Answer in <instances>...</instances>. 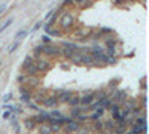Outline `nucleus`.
<instances>
[{"mask_svg":"<svg viewBox=\"0 0 149 134\" xmlns=\"http://www.w3.org/2000/svg\"><path fill=\"white\" fill-rule=\"evenodd\" d=\"M112 99H113V101H116V103H119V104H121L124 100L127 99V92L124 91V90H116Z\"/></svg>","mask_w":149,"mask_h":134,"instance_id":"obj_7","label":"nucleus"},{"mask_svg":"<svg viewBox=\"0 0 149 134\" xmlns=\"http://www.w3.org/2000/svg\"><path fill=\"white\" fill-rule=\"evenodd\" d=\"M74 119H78L79 122H84V121H90V115H82V113H79Z\"/></svg>","mask_w":149,"mask_h":134,"instance_id":"obj_25","label":"nucleus"},{"mask_svg":"<svg viewBox=\"0 0 149 134\" xmlns=\"http://www.w3.org/2000/svg\"><path fill=\"white\" fill-rule=\"evenodd\" d=\"M27 36V30H19L18 33H17V39L19 40V39H22V37H26Z\"/></svg>","mask_w":149,"mask_h":134,"instance_id":"obj_27","label":"nucleus"},{"mask_svg":"<svg viewBox=\"0 0 149 134\" xmlns=\"http://www.w3.org/2000/svg\"><path fill=\"white\" fill-rule=\"evenodd\" d=\"M94 130L95 131H103L104 130V122L102 121V118H98L94 121Z\"/></svg>","mask_w":149,"mask_h":134,"instance_id":"obj_16","label":"nucleus"},{"mask_svg":"<svg viewBox=\"0 0 149 134\" xmlns=\"http://www.w3.org/2000/svg\"><path fill=\"white\" fill-rule=\"evenodd\" d=\"M48 19H49V21H48V24H46V26H45V28H49V27H52L54 24H55V21H57V14H55V12H54V17L51 15V17H49Z\"/></svg>","mask_w":149,"mask_h":134,"instance_id":"obj_20","label":"nucleus"},{"mask_svg":"<svg viewBox=\"0 0 149 134\" xmlns=\"http://www.w3.org/2000/svg\"><path fill=\"white\" fill-rule=\"evenodd\" d=\"M49 42H51V39H49V34L42 36V43H49Z\"/></svg>","mask_w":149,"mask_h":134,"instance_id":"obj_33","label":"nucleus"},{"mask_svg":"<svg viewBox=\"0 0 149 134\" xmlns=\"http://www.w3.org/2000/svg\"><path fill=\"white\" fill-rule=\"evenodd\" d=\"M100 31H102V34H103V37H104V34H110V33H113V30H112V28H102Z\"/></svg>","mask_w":149,"mask_h":134,"instance_id":"obj_31","label":"nucleus"},{"mask_svg":"<svg viewBox=\"0 0 149 134\" xmlns=\"http://www.w3.org/2000/svg\"><path fill=\"white\" fill-rule=\"evenodd\" d=\"M6 8H8V2H3L2 5H0V15H2V12H3Z\"/></svg>","mask_w":149,"mask_h":134,"instance_id":"obj_35","label":"nucleus"},{"mask_svg":"<svg viewBox=\"0 0 149 134\" xmlns=\"http://www.w3.org/2000/svg\"><path fill=\"white\" fill-rule=\"evenodd\" d=\"M73 3L78 6H82V8H86L88 6V0H73Z\"/></svg>","mask_w":149,"mask_h":134,"instance_id":"obj_23","label":"nucleus"},{"mask_svg":"<svg viewBox=\"0 0 149 134\" xmlns=\"http://www.w3.org/2000/svg\"><path fill=\"white\" fill-rule=\"evenodd\" d=\"M93 101H94L93 92H85V95L81 97V103H79V104H82V106H90Z\"/></svg>","mask_w":149,"mask_h":134,"instance_id":"obj_9","label":"nucleus"},{"mask_svg":"<svg viewBox=\"0 0 149 134\" xmlns=\"http://www.w3.org/2000/svg\"><path fill=\"white\" fill-rule=\"evenodd\" d=\"M127 2H136V0H127Z\"/></svg>","mask_w":149,"mask_h":134,"instance_id":"obj_39","label":"nucleus"},{"mask_svg":"<svg viewBox=\"0 0 149 134\" xmlns=\"http://www.w3.org/2000/svg\"><path fill=\"white\" fill-rule=\"evenodd\" d=\"M58 24H60V30H61V31H69V30H72L73 26H74V17H73V14H72L70 10L63 12V14L60 15Z\"/></svg>","mask_w":149,"mask_h":134,"instance_id":"obj_1","label":"nucleus"},{"mask_svg":"<svg viewBox=\"0 0 149 134\" xmlns=\"http://www.w3.org/2000/svg\"><path fill=\"white\" fill-rule=\"evenodd\" d=\"M39 133H43V134H49V133H52V130H51V125L49 124H46V122H42V124H39Z\"/></svg>","mask_w":149,"mask_h":134,"instance_id":"obj_14","label":"nucleus"},{"mask_svg":"<svg viewBox=\"0 0 149 134\" xmlns=\"http://www.w3.org/2000/svg\"><path fill=\"white\" fill-rule=\"evenodd\" d=\"M27 104H29V107H30V109H33V110H40V109L37 107V104H34V103H31V101H29Z\"/></svg>","mask_w":149,"mask_h":134,"instance_id":"obj_32","label":"nucleus"},{"mask_svg":"<svg viewBox=\"0 0 149 134\" xmlns=\"http://www.w3.org/2000/svg\"><path fill=\"white\" fill-rule=\"evenodd\" d=\"M33 61H34V60H33V57H30V55H27V57H26V60H24V63H22V70H24V69H26V67H27L29 64H31Z\"/></svg>","mask_w":149,"mask_h":134,"instance_id":"obj_21","label":"nucleus"},{"mask_svg":"<svg viewBox=\"0 0 149 134\" xmlns=\"http://www.w3.org/2000/svg\"><path fill=\"white\" fill-rule=\"evenodd\" d=\"M81 103V97L79 95H76V94H73L70 99H69V101H67V104L70 106V107H74V106H78Z\"/></svg>","mask_w":149,"mask_h":134,"instance_id":"obj_13","label":"nucleus"},{"mask_svg":"<svg viewBox=\"0 0 149 134\" xmlns=\"http://www.w3.org/2000/svg\"><path fill=\"white\" fill-rule=\"evenodd\" d=\"M42 54L45 57H48V58H57V57L61 55V46L52 45L51 42H49V43H43Z\"/></svg>","mask_w":149,"mask_h":134,"instance_id":"obj_2","label":"nucleus"},{"mask_svg":"<svg viewBox=\"0 0 149 134\" xmlns=\"http://www.w3.org/2000/svg\"><path fill=\"white\" fill-rule=\"evenodd\" d=\"M45 30H46V33H48L49 36H55V37H60V36H61V30H55V28H52V27L45 28Z\"/></svg>","mask_w":149,"mask_h":134,"instance_id":"obj_19","label":"nucleus"},{"mask_svg":"<svg viewBox=\"0 0 149 134\" xmlns=\"http://www.w3.org/2000/svg\"><path fill=\"white\" fill-rule=\"evenodd\" d=\"M24 73H26V75H30V76H34V75H37V73H39V72H37V67H36V64H34V61L31 63V64H29L26 69H24L22 70Z\"/></svg>","mask_w":149,"mask_h":134,"instance_id":"obj_11","label":"nucleus"},{"mask_svg":"<svg viewBox=\"0 0 149 134\" xmlns=\"http://www.w3.org/2000/svg\"><path fill=\"white\" fill-rule=\"evenodd\" d=\"M18 46H19V40H15L14 43H12V45L9 46V49H8V52H9V54H12V52H14V51L17 49Z\"/></svg>","mask_w":149,"mask_h":134,"instance_id":"obj_24","label":"nucleus"},{"mask_svg":"<svg viewBox=\"0 0 149 134\" xmlns=\"http://www.w3.org/2000/svg\"><path fill=\"white\" fill-rule=\"evenodd\" d=\"M79 128H81V122L78 119H70L67 124H64V130H66V133H74V131H79Z\"/></svg>","mask_w":149,"mask_h":134,"instance_id":"obj_5","label":"nucleus"},{"mask_svg":"<svg viewBox=\"0 0 149 134\" xmlns=\"http://www.w3.org/2000/svg\"><path fill=\"white\" fill-rule=\"evenodd\" d=\"M116 54V46H107L106 55H115Z\"/></svg>","mask_w":149,"mask_h":134,"instance_id":"obj_26","label":"nucleus"},{"mask_svg":"<svg viewBox=\"0 0 149 134\" xmlns=\"http://www.w3.org/2000/svg\"><path fill=\"white\" fill-rule=\"evenodd\" d=\"M93 97H94V100H103V99H106V97H109V92L98 90V91H94L93 92Z\"/></svg>","mask_w":149,"mask_h":134,"instance_id":"obj_12","label":"nucleus"},{"mask_svg":"<svg viewBox=\"0 0 149 134\" xmlns=\"http://www.w3.org/2000/svg\"><path fill=\"white\" fill-rule=\"evenodd\" d=\"M10 99H12V94H5L3 101H5V103H6V101H10Z\"/></svg>","mask_w":149,"mask_h":134,"instance_id":"obj_37","label":"nucleus"},{"mask_svg":"<svg viewBox=\"0 0 149 134\" xmlns=\"http://www.w3.org/2000/svg\"><path fill=\"white\" fill-rule=\"evenodd\" d=\"M24 125H26L27 130H36V127H37V124L34 122V119H33V118H29V119L24 121Z\"/></svg>","mask_w":149,"mask_h":134,"instance_id":"obj_15","label":"nucleus"},{"mask_svg":"<svg viewBox=\"0 0 149 134\" xmlns=\"http://www.w3.org/2000/svg\"><path fill=\"white\" fill-rule=\"evenodd\" d=\"M104 43H106V46H116V40L115 39H106Z\"/></svg>","mask_w":149,"mask_h":134,"instance_id":"obj_29","label":"nucleus"},{"mask_svg":"<svg viewBox=\"0 0 149 134\" xmlns=\"http://www.w3.org/2000/svg\"><path fill=\"white\" fill-rule=\"evenodd\" d=\"M73 94H74L73 91H69V90L66 91V90H63V91H61V92L57 95V99H58V101H60V103H67V101H69V99H70V97H72Z\"/></svg>","mask_w":149,"mask_h":134,"instance_id":"obj_6","label":"nucleus"},{"mask_svg":"<svg viewBox=\"0 0 149 134\" xmlns=\"http://www.w3.org/2000/svg\"><path fill=\"white\" fill-rule=\"evenodd\" d=\"M81 61H82V64H94L95 58H94V55L91 52H82Z\"/></svg>","mask_w":149,"mask_h":134,"instance_id":"obj_8","label":"nucleus"},{"mask_svg":"<svg viewBox=\"0 0 149 134\" xmlns=\"http://www.w3.org/2000/svg\"><path fill=\"white\" fill-rule=\"evenodd\" d=\"M107 109L110 110V113H115V112H119L121 110V104L116 103V101H113V103H110V106Z\"/></svg>","mask_w":149,"mask_h":134,"instance_id":"obj_18","label":"nucleus"},{"mask_svg":"<svg viewBox=\"0 0 149 134\" xmlns=\"http://www.w3.org/2000/svg\"><path fill=\"white\" fill-rule=\"evenodd\" d=\"M61 127L63 125H60V124H52L51 130H52V133H58V131H61Z\"/></svg>","mask_w":149,"mask_h":134,"instance_id":"obj_28","label":"nucleus"},{"mask_svg":"<svg viewBox=\"0 0 149 134\" xmlns=\"http://www.w3.org/2000/svg\"><path fill=\"white\" fill-rule=\"evenodd\" d=\"M0 67H2V61H0Z\"/></svg>","mask_w":149,"mask_h":134,"instance_id":"obj_40","label":"nucleus"},{"mask_svg":"<svg viewBox=\"0 0 149 134\" xmlns=\"http://www.w3.org/2000/svg\"><path fill=\"white\" fill-rule=\"evenodd\" d=\"M72 5H74L73 0H64V2H63V6H64V8H66V6H72Z\"/></svg>","mask_w":149,"mask_h":134,"instance_id":"obj_36","label":"nucleus"},{"mask_svg":"<svg viewBox=\"0 0 149 134\" xmlns=\"http://www.w3.org/2000/svg\"><path fill=\"white\" fill-rule=\"evenodd\" d=\"M12 22H14V18H8V19H6V22L3 24L2 27H0V33H2L3 30H6V28H8V27L10 26V24H12Z\"/></svg>","mask_w":149,"mask_h":134,"instance_id":"obj_22","label":"nucleus"},{"mask_svg":"<svg viewBox=\"0 0 149 134\" xmlns=\"http://www.w3.org/2000/svg\"><path fill=\"white\" fill-rule=\"evenodd\" d=\"M115 127H116V124L113 122V119H106V121H104V130H107V131H113Z\"/></svg>","mask_w":149,"mask_h":134,"instance_id":"obj_17","label":"nucleus"},{"mask_svg":"<svg viewBox=\"0 0 149 134\" xmlns=\"http://www.w3.org/2000/svg\"><path fill=\"white\" fill-rule=\"evenodd\" d=\"M34 64H36L37 72H39V73H46V72H49L52 69V63L49 61V58H42V55L36 58Z\"/></svg>","mask_w":149,"mask_h":134,"instance_id":"obj_3","label":"nucleus"},{"mask_svg":"<svg viewBox=\"0 0 149 134\" xmlns=\"http://www.w3.org/2000/svg\"><path fill=\"white\" fill-rule=\"evenodd\" d=\"M40 101H42V104H43L45 107H51V109H55V107L60 104L57 95H48V97H45V99L40 100Z\"/></svg>","mask_w":149,"mask_h":134,"instance_id":"obj_4","label":"nucleus"},{"mask_svg":"<svg viewBox=\"0 0 149 134\" xmlns=\"http://www.w3.org/2000/svg\"><path fill=\"white\" fill-rule=\"evenodd\" d=\"M2 116H3V119H9V118H10V110H6Z\"/></svg>","mask_w":149,"mask_h":134,"instance_id":"obj_38","label":"nucleus"},{"mask_svg":"<svg viewBox=\"0 0 149 134\" xmlns=\"http://www.w3.org/2000/svg\"><path fill=\"white\" fill-rule=\"evenodd\" d=\"M42 26H43V22H42V21H39V22H37L36 26H34V27L31 28V31H36V30H39V28H40Z\"/></svg>","mask_w":149,"mask_h":134,"instance_id":"obj_34","label":"nucleus"},{"mask_svg":"<svg viewBox=\"0 0 149 134\" xmlns=\"http://www.w3.org/2000/svg\"><path fill=\"white\" fill-rule=\"evenodd\" d=\"M49 115H51L52 118H61V116H63V115H61V112H60V110H55V109H54V110L49 113Z\"/></svg>","mask_w":149,"mask_h":134,"instance_id":"obj_30","label":"nucleus"},{"mask_svg":"<svg viewBox=\"0 0 149 134\" xmlns=\"http://www.w3.org/2000/svg\"><path fill=\"white\" fill-rule=\"evenodd\" d=\"M74 51H76V48H72V46H61V55H63L64 58H67V60L74 54Z\"/></svg>","mask_w":149,"mask_h":134,"instance_id":"obj_10","label":"nucleus"}]
</instances>
